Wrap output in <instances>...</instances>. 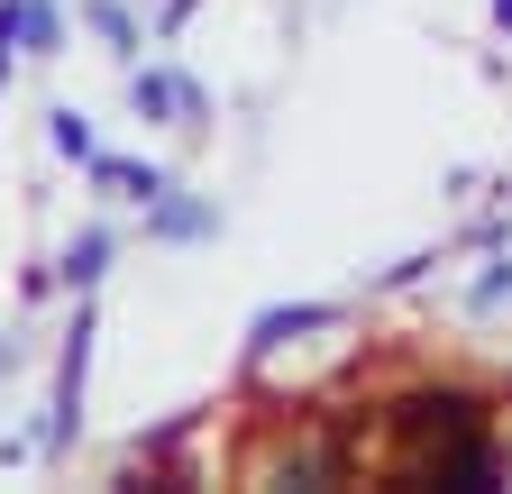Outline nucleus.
<instances>
[{"label": "nucleus", "instance_id": "obj_2", "mask_svg": "<svg viewBox=\"0 0 512 494\" xmlns=\"http://www.w3.org/2000/svg\"><path fill=\"white\" fill-rule=\"evenodd\" d=\"M494 19H503V28H512V0H494Z\"/></svg>", "mask_w": 512, "mask_h": 494}, {"label": "nucleus", "instance_id": "obj_1", "mask_svg": "<svg viewBox=\"0 0 512 494\" xmlns=\"http://www.w3.org/2000/svg\"><path fill=\"white\" fill-rule=\"evenodd\" d=\"M403 430H412V440H430V449H448V440H476L485 412H476V394H412V403H403Z\"/></svg>", "mask_w": 512, "mask_h": 494}]
</instances>
